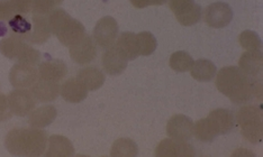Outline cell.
I'll return each instance as SVG.
<instances>
[{"label": "cell", "mask_w": 263, "mask_h": 157, "mask_svg": "<svg viewBox=\"0 0 263 157\" xmlns=\"http://www.w3.org/2000/svg\"><path fill=\"white\" fill-rule=\"evenodd\" d=\"M103 66L108 74L119 75L126 70L127 60L112 45L103 54Z\"/></svg>", "instance_id": "4fadbf2b"}, {"label": "cell", "mask_w": 263, "mask_h": 157, "mask_svg": "<svg viewBox=\"0 0 263 157\" xmlns=\"http://www.w3.org/2000/svg\"><path fill=\"white\" fill-rule=\"evenodd\" d=\"M49 148L45 152L47 157H70L73 156L74 148L67 137L53 135L47 140Z\"/></svg>", "instance_id": "d6986e66"}, {"label": "cell", "mask_w": 263, "mask_h": 157, "mask_svg": "<svg viewBox=\"0 0 263 157\" xmlns=\"http://www.w3.org/2000/svg\"><path fill=\"white\" fill-rule=\"evenodd\" d=\"M8 27V31H10V36H15V37L24 42H28L29 34H31L32 31V24L26 18H24L22 15H15L9 19Z\"/></svg>", "instance_id": "484cf974"}, {"label": "cell", "mask_w": 263, "mask_h": 157, "mask_svg": "<svg viewBox=\"0 0 263 157\" xmlns=\"http://www.w3.org/2000/svg\"><path fill=\"white\" fill-rule=\"evenodd\" d=\"M8 101L11 112L18 117L28 116L36 106L35 96L26 89H17L11 91L8 95Z\"/></svg>", "instance_id": "52a82bcc"}, {"label": "cell", "mask_w": 263, "mask_h": 157, "mask_svg": "<svg viewBox=\"0 0 263 157\" xmlns=\"http://www.w3.org/2000/svg\"><path fill=\"white\" fill-rule=\"evenodd\" d=\"M194 134L198 141L208 143L213 142L215 140V137L219 135V132L216 128V126L212 122V119L207 117L198 120V122L194 125Z\"/></svg>", "instance_id": "d4e9b609"}, {"label": "cell", "mask_w": 263, "mask_h": 157, "mask_svg": "<svg viewBox=\"0 0 263 157\" xmlns=\"http://www.w3.org/2000/svg\"><path fill=\"white\" fill-rule=\"evenodd\" d=\"M57 114L58 111L54 106H42L29 113L28 123L35 128H44L54 122Z\"/></svg>", "instance_id": "7402d4cb"}, {"label": "cell", "mask_w": 263, "mask_h": 157, "mask_svg": "<svg viewBox=\"0 0 263 157\" xmlns=\"http://www.w3.org/2000/svg\"><path fill=\"white\" fill-rule=\"evenodd\" d=\"M137 47H139L140 55L148 56L157 50L158 42L155 36L150 32H141L136 35Z\"/></svg>", "instance_id": "83f0119b"}, {"label": "cell", "mask_w": 263, "mask_h": 157, "mask_svg": "<svg viewBox=\"0 0 263 157\" xmlns=\"http://www.w3.org/2000/svg\"><path fill=\"white\" fill-rule=\"evenodd\" d=\"M25 42L15 37V36H9L0 41V52L4 56L10 60H17L21 48Z\"/></svg>", "instance_id": "f1b7e54d"}, {"label": "cell", "mask_w": 263, "mask_h": 157, "mask_svg": "<svg viewBox=\"0 0 263 157\" xmlns=\"http://www.w3.org/2000/svg\"><path fill=\"white\" fill-rule=\"evenodd\" d=\"M6 148L14 156L39 157L45 153L47 135L41 128H14L5 140Z\"/></svg>", "instance_id": "7a4b0ae2"}, {"label": "cell", "mask_w": 263, "mask_h": 157, "mask_svg": "<svg viewBox=\"0 0 263 157\" xmlns=\"http://www.w3.org/2000/svg\"><path fill=\"white\" fill-rule=\"evenodd\" d=\"M216 65L212 61L206 58H200L193 63V66L190 68L191 76L196 78L197 81L200 82H208L216 75Z\"/></svg>", "instance_id": "603a6c76"}, {"label": "cell", "mask_w": 263, "mask_h": 157, "mask_svg": "<svg viewBox=\"0 0 263 157\" xmlns=\"http://www.w3.org/2000/svg\"><path fill=\"white\" fill-rule=\"evenodd\" d=\"M238 42L243 48L248 52L260 51L262 47V41L259 35L253 31H244L238 36Z\"/></svg>", "instance_id": "4dcf8cb0"}, {"label": "cell", "mask_w": 263, "mask_h": 157, "mask_svg": "<svg viewBox=\"0 0 263 157\" xmlns=\"http://www.w3.org/2000/svg\"><path fill=\"white\" fill-rule=\"evenodd\" d=\"M54 35L60 41V43L70 47L86 35V28L79 21L69 16L62 25L59 27Z\"/></svg>", "instance_id": "9c48e42d"}, {"label": "cell", "mask_w": 263, "mask_h": 157, "mask_svg": "<svg viewBox=\"0 0 263 157\" xmlns=\"http://www.w3.org/2000/svg\"><path fill=\"white\" fill-rule=\"evenodd\" d=\"M31 92L35 99L41 102H51L54 101L60 94V86L58 82L47 81L40 77L32 86Z\"/></svg>", "instance_id": "2e32d148"}, {"label": "cell", "mask_w": 263, "mask_h": 157, "mask_svg": "<svg viewBox=\"0 0 263 157\" xmlns=\"http://www.w3.org/2000/svg\"><path fill=\"white\" fill-rule=\"evenodd\" d=\"M13 112H11L8 96L3 93H0V122H6V120L10 119L13 117Z\"/></svg>", "instance_id": "e575fe53"}, {"label": "cell", "mask_w": 263, "mask_h": 157, "mask_svg": "<svg viewBox=\"0 0 263 157\" xmlns=\"http://www.w3.org/2000/svg\"><path fill=\"white\" fill-rule=\"evenodd\" d=\"M196 155L194 147L187 142L166 138L155 148L158 157H193Z\"/></svg>", "instance_id": "7c38bea8"}, {"label": "cell", "mask_w": 263, "mask_h": 157, "mask_svg": "<svg viewBox=\"0 0 263 157\" xmlns=\"http://www.w3.org/2000/svg\"><path fill=\"white\" fill-rule=\"evenodd\" d=\"M139 153L135 142L129 138H119L112 144L110 155L112 157H134Z\"/></svg>", "instance_id": "4316f807"}, {"label": "cell", "mask_w": 263, "mask_h": 157, "mask_svg": "<svg viewBox=\"0 0 263 157\" xmlns=\"http://www.w3.org/2000/svg\"><path fill=\"white\" fill-rule=\"evenodd\" d=\"M194 58L187 52L178 51L171 54L169 64L172 70L176 72H187L193 66Z\"/></svg>", "instance_id": "f546056e"}, {"label": "cell", "mask_w": 263, "mask_h": 157, "mask_svg": "<svg viewBox=\"0 0 263 157\" xmlns=\"http://www.w3.org/2000/svg\"><path fill=\"white\" fill-rule=\"evenodd\" d=\"M166 134L172 140L187 142L194 135V123L184 114H175L166 124Z\"/></svg>", "instance_id": "8fae6325"}, {"label": "cell", "mask_w": 263, "mask_h": 157, "mask_svg": "<svg viewBox=\"0 0 263 157\" xmlns=\"http://www.w3.org/2000/svg\"><path fill=\"white\" fill-rule=\"evenodd\" d=\"M16 61H18V63L36 65L41 61V53L36 48L28 45L27 43H24Z\"/></svg>", "instance_id": "1f68e13d"}, {"label": "cell", "mask_w": 263, "mask_h": 157, "mask_svg": "<svg viewBox=\"0 0 263 157\" xmlns=\"http://www.w3.org/2000/svg\"><path fill=\"white\" fill-rule=\"evenodd\" d=\"M68 73V68L63 61L60 60H50L44 61L39 66V76L47 81L59 82L65 77Z\"/></svg>", "instance_id": "9a60e30c"}, {"label": "cell", "mask_w": 263, "mask_h": 157, "mask_svg": "<svg viewBox=\"0 0 263 157\" xmlns=\"http://www.w3.org/2000/svg\"><path fill=\"white\" fill-rule=\"evenodd\" d=\"M205 22L209 27L223 28L233 19V10L225 3H214L205 10Z\"/></svg>", "instance_id": "30bf717a"}, {"label": "cell", "mask_w": 263, "mask_h": 157, "mask_svg": "<svg viewBox=\"0 0 263 157\" xmlns=\"http://www.w3.org/2000/svg\"><path fill=\"white\" fill-rule=\"evenodd\" d=\"M216 88L234 104H244L255 92L262 96V84H255L251 77L236 66H225L216 76Z\"/></svg>", "instance_id": "6da1fadb"}, {"label": "cell", "mask_w": 263, "mask_h": 157, "mask_svg": "<svg viewBox=\"0 0 263 157\" xmlns=\"http://www.w3.org/2000/svg\"><path fill=\"white\" fill-rule=\"evenodd\" d=\"M70 56L80 65L90 63L97 56V44L95 43L92 37L85 35L77 43L70 46Z\"/></svg>", "instance_id": "ba28073f"}, {"label": "cell", "mask_w": 263, "mask_h": 157, "mask_svg": "<svg viewBox=\"0 0 263 157\" xmlns=\"http://www.w3.org/2000/svg\"><path fill=\"white\" fill-rule=\"evenodd\" d=\"M62 3L63 0H33L32 10L35 15H49Z\"/></svg>", "instance_id": "d6a6232c"}, {"label": "cell", "mask_w": 263, "mask_h": 157, "mask_svg": "<svg viewBox=\"0 0 263 157\" xmlns=\"http://www.w3.org/2000/svg\"><path fill=\"white\" fill-rule=\"evenodd\" d=\"M15 15L9 0H0V21H9Z\"/></svg>", "instance_id": "d590c367"}, {"label": "cell", "mask_w": 263, "mask_h": 157, "mask_svg": "<svg viewBox=\"0 0 263 157\" xmlns=\"http://www.w3.org/2000/svg\"><path fill=\"white\" fill-rule=\"evenodd\" d=\"M118 35V24L110 16L103 17L96 24L92 38L101 48H109L115 44Z\"/></svg>", "instance_id": "5b68a950"}, {"label": "cell", "mask_w": 263, "mask_h": 157, "mask_svg": "<svg viewBox=\"0 0 263 157\" xmlns=\"http://www.w3.org/2000/svg\"><path fill=\"white\" fill-rule=\"evenodd\" d=\"M60 94L65 101L78 104L87 98L88 90L77 77H71L60 87Z\"/></svg>", "instance_id": "5bb4252c"}, {"label": "cell", "mask_w": 263, "mask_h": 157, "mask_svg": "<svg viewBox=\"0 0 263 157\" xmlns=\"http://www.w3.org/2000/svg\"><path fill=\"white\" fill-rule=\"evenodd\" d=\"M238 66L245 74L255 77L262 74L263 70V55L259 51L255 52H247L242 54V56L238 61Z\"/></svg>", "instance_id": "ac0fdd59"}, {"label": "cell", "mask_w": 263, "mask_h": 157, "mask_svg": "<svg viewBox=\"0 0 263 157\" xmlns=\"http://www.w3.org/2000/svg\"><path fill=\"white\" fill-rule=\"evenodd\" d=\"M16 15H26L33 8V0H9Z\"/></svg>", "instance_id": "836d02e7"}, {"label": "cell", "mask_w": 263, "mask_h": 157, "mask_svg": "<svg viewBox=\"0 0 263 157\" xmlns=\"http://www.w3.org/2000/svg\"><path fill=\"white\" fill-rule=\"evenodd\" d=\"M237 124L242 136L248 142L258 144L262 142L263 120L262 111L255 106H244L237 112Z\"/></svg>", "instance_id": "3957f363"}, {"label": "cell", "mask_w": 263, "mask_h": 157, "mask_svg": "<svg viewBox=\"0 0 263 157\" xmlns=\"http://www.w3.org/2000/svg\"><path fill=\"white\" fill-rule=\"evenodd\" d=\"M77 78L79 80L88 91H96L103 87L105 83V74L98 68L95 66H88L78 72Z\"/></svg>", "instance_id": "ffe728a7"}, {"label": "cell", "mask_w": 263, "mask_h": 157, "mask_svg": "<svg viewBox=\"0 0 263 157\" xmlns=\"http://www.w3.org/2000/svg\"><path fill=\"white\" fill-rule=\"evenodd\" d=\"M52 32L47 15H33L32 31L28 42L32 44H43L50 38Z\"/></svg>", "instance_id": "e0dca14e"}, {"label": "cell", "mask_w": 263, "mask_h": 157, "mask_svg": "<svg viewBox=\"0 0 263 157\" xmlns=\"http://www.w3.org/2000/svg\"><path fill=\"white\" fill-rule=\"evenodd\" d=\"M169 7L182 26H191L200 21L201 7L195 0H169Z\"/></svg>", "instance_id": "277c9868"}, {"label": "cell", "mask_w": 263, "mask_h": 157, "mask_svg": "<svg viewBox=\"0 0 263 157\" xmlns=\"http://www.w3.org/2000/svg\"><path fill=\"white\" fill-rule=\"evenodd\" d=\"M168 0H130L132 5L134 6L135 8H145L147 6H161L164 5Z\"/></svg>", "instance_id": "8d00e7d4"}, {"label": "cell", "mask_w": 263, "mask_h": 157, "mask_svg": "<svg viewBox=\"0 0 263 157\" xmlns=\"http://www.w3.org/2000/svg\"><path fill=\"white\" fill-rule=\"evenodd\" d=\"M117 48V51L127 60L133 61L140 55L139 47H137L136 35L132 32H124L117 38V43L114 44Z\"/></svg>", "instance_id": "44dd1931"}, {"label": "cell", "mask_w": 263, "mask_h": 157, "mask_svg": "<svg viewBox=\"0 0 263 157\" xmlns=\"http://www.w3.org/2000/svg\"><path fill=\"white\" fill-rule=\"evenodd\" d=\"M209 118L216 126L219 134H227L230 132L235 125V118L232 111L227 109H215L209 113Z\"/></svg>", "instance_id": "cb8c5ba5"}, {"label": "cell", "mask_w": 263, "mask_h": 157, "mask_svg": "<svg viewBox=\"0 0 263 157\" xmlns=\"http://www.w3.org/2000/svg\"><path fill=\"white\" fill-rule=\"evenodd\" d=\"M39 78V70L35 65L16 63L9 72V81L16 89L32 88Z\"/></svg>", "instance_id": "8992f818"}]
</instances>
